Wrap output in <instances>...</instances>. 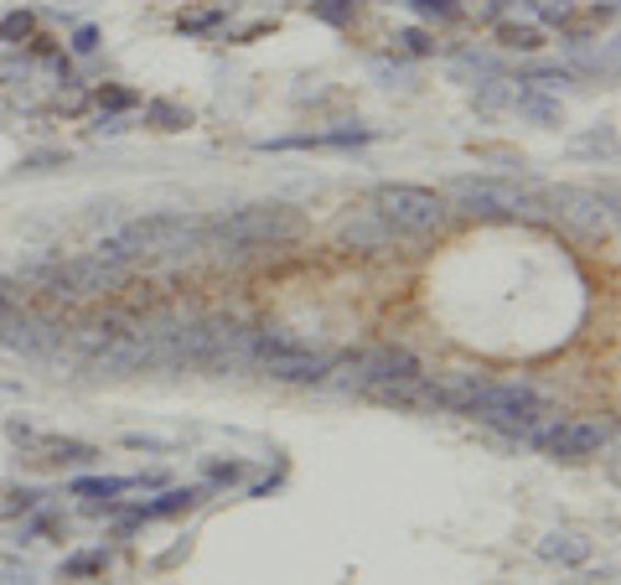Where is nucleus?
Returning a JSON list of instances; mask_svg holds the SVG:
<instances>
[{"mask_svg": "<svg viewBox=\"0 0 621 585\" xmlns=\"http://www.w3.org/2000/svg\"><path fill=\"white\" fill-rule=\"evenodd\" d=\"M425 400L430 404H445V409H461V415H472V420L493 425L503 436H518L523 446L533 440V430L544 420H554V409H549L544 394H533L529 384H503V379H445V384H430L425 389Z\"/></svg>", "mask_w": 621, "mask_h": 585, "instance_id": "f257e3e1", "label": "nucleus"}, {"mask_svg": "<svg viewBox=\"0 0 621 585\" xmlns=\"http://www.w3.org/2000/svg\"><path fill=\"white\" fill-rule=\"evenodd\" d=\"M207 249V218H187V213H146V218L125 223L120 234L99 238L93 255L104 265H135V259H182Z\"/></svg>", "mask_w": 621, "mask_h": 585, "instance_id": "f03ea898", "label": "nucleus"}, {"mask_svg": "<svg viewBox=\"0 0 621 585\" xmlns=\"http://www.w3.org/2000/svg\"><path fill=\"white\" fill-rule=\"evenodd\" d=\"M342 368V384L358 389V394H373L384 404H425V368L415 352L394 348V342H379V348H363V352H348L342 363H331V373Z\"/></svg>", "mask_w": 621, "mask_h": 585, "instance_id": "7ed1b4c3", "label": "nucleus"}, {"mask_svg": "<svg viewBox=\"0 0 621 585\" xmlns=\"http://www.w3.org/2000/svg\"><path fill=\"white\" fill-rule=\"evenodd\" d=\"M301 234H306V223L285 202H255V207L207 218V244H218V249H274V244H295Z\"/></svg>", "mask_w": 621, "mask_h": 585, "instance_id": "20e7f679", "label": "nucleus"}, {"mask_svg": "<svg viewBox=\"0 0 621 585\" xmlns=\"http://www.w3.org/2000/svg\"><path fill=\"white\" fill-rule=\"evenodd\" d=\"M373 213L394 228V234H436L451 202L430 192V187H415V182H384L373 187Z\"/></svg>", "mask_w": 621, "mask_h": 585, "instance_id": "39448f33", "label": "nucleus"}, {"mask_svg": "<svg viewBox=\"0 0 621 585\" xmlns=\"http://www.w3.org/2000/svg\"><path fill=\"white\" fill-rule=\"evenodd\" d=\"M533 202H544L565 228H575V234H585V238H606L617 228V198H611V192H596V187H549V192H539Z\"/></svg>", "mask_w": 621, "mask_h": 585, "instance_id": "423d86ee", "label": "nucleus"}, {"mask_svg": "<svg viewBox=\"0 0 621 585\" xmlns=\"http://www.w3.org/2000/svg\"><path fill=\"white\" fill-rule=\"evenodd\" d=\"M37 280H42V291H53V295H104L125 280V270H120V265H104L99 255H78V259L42 265Z\"/></svg>", "mask_w": 621, "mask_h": 585, "instance_id": "0eeeda50", "label": "nucleus"}, {"mask_svg": "<svg viewBox=\"0 0 621 585\" xmlns=\"http://www.w3.org/2000/svg\"><path fill=\"white\" fill-rule=\"evenodd\" d=\"M529 446H539L544 457H560V461H585L596 457V451H606L611 446V425L606 420H544L539 430H533Z\"/></svg>", "mask_w": 621, "mask_h": 585, "instance_id": "6e6552de", "label": "nucleus"}, {"mask_svg": "<svg viewBox=\"0 0 621 585\" xmlns=\"http://www.w3.org/2000/svg\"><path fill=\"white\" fill-rule=\"evenodd\" d=\"M451 198H456L461 213H472V218H523V213H533L529 192H518L512 182H493V177H461V182L451 187Z\"/></svg>", "mask_w": 621, "mask_h": 585, "instance_id": "1a4fd4ad", "label": "nucleus"}, {"mask_svg": "<svg viewBox=\"0 0 621 585\" xmlns=\"http://www.w3.org/2000/svg\"><path fill=\"white\" fill-rule=\"evenodd\" d=\"M331 363H337V358H327V352L295 348V352H285V358H264V373L280 379V384H321V379H331Z\"/></svg>", "mask_w": 621, "mask_h": 585, "instance_id": "9d476101", "label": "nucleus"}, {"mask_svg": "<svg viewBox=\"0 0 621 585\" xmlns=\"http://www.w3.org/2000/svg\"><path fill=\"white\" fill-rule=\"evenodd\" d=\"M337 244H342V249H358V255H384V249H394V228L368 207V213H352V218L337 228Z\"/></svg>", "mask_w": 621, "mask_h": 585, "instance_id": "9b49d317", "label": "nucleus"}, {"mask_svg": "<svg viewBox=\"0 0 621 585\" xmlns=\"http://www.w3.org/2000/svg\"><path fill=\"white\" fill-rule=\"evenodd\" d=\"M135 487H161V476H78L74 497H89V508L104 513V508H114V497L135 493Z\"/></svg>", "mask_w": 621, "mask_h": 585, "instance_id": "f8f14e48", "label": "nucleus"}, {"mask_svg": "<svg viewBox=\"0 0 621 585\" xmlns=\"http://www.w3.org/2000/svg\"><path fill=\"white\" fill-rule=\"evenodd\" d=\"M202 497H207V482H202V487H171V493H161L156 503H140V508H129L125 529H129V524H156V518H182V513L202 508Z\"/></svg>", "mask_w": 621, "mask_h": 585, "instance_id": "ddd939ff", "label": "nucleus"}, {"mask_svg": "<svg viewBox=\"0 0 621 585\" xmlns=\"http://www.w3.org/2000/svg\"><path fill=\"white\" fill-rule=\"evenodd\" d=\"M32 451H37V461H47V466H89V461H99V446L68 440V436H32Z\"/></svg>", "mask_w": 621, "mask_h": 585, "instance_id": "4468645a", "label": "nucleus"}, {"mask_svg": "<svg viewBox=\"0 0 621 585\" xmlns=\"http://www.w3.org/2000/svg\"><path fill=\"white\" fill-rule=\"evenodd\" d=\"M497 42H503L508 53H539V47H544V32H539L533 21H497Z\"/></svg>", "mask_w": 621, "mask_h": 585, "instance_id": "2eb2a0df", "label": "nucleus"}, {"mask_svg": "<svg viewBox=\"0 0 621 585\" xmlns=\"http://www.w3.org/2000/svg\"><path fill=\"white\" fill-rule=\"evenodd\" d=\"M310 16H321L327 26H352V21L363 16V5L358 0H301Z\"/></svg>", "mask_w": 621, "mask_h": 585, "instance_id": "dca6fc26", "label": "nucleus"}, {"mask_svg": "<svg viewBox=\"0 0 621 585\" xmlns=\"http://www.w3.org/2000/svg\"><path fill=\"white\" fill-rule=\"evenodd\" d=\"M544 554L549 560H565V565H580V560H590V544H585L580 533H549Z\"/></svg>", "mask_w": 621, "mask_h": 585, "instance_id": "f3484780", "label": "nucleus"}, {"mask_svg": "<svg viewBox=\"0 0 621 585\" xmlns=\"http://www.w3.org/2000/svg\"><path fill=\"white\" fill-rule=\"evenodd\" d=\"M110 570V554L104 549H83L74 560H63V581H89V575H104Z\"/></svg>", "mask_w": 621, "mask_h": 585, "instance_id": "a211bd4d", "label": "nucleus"}, {"mask_svg": "<svg viewBox=\"0 0 621 585\" xmlns=\"http://www.w3.org/2000/svg\"><path fill=\"white\" fill-rule=\"evenodd\" d=\"M146 120H150L156 130H187V125H192V114H187L182 104H171V99H150V104H146Z\"/></svg>", "mask_w": 621, "mask_h": 585, "instance_id": "6ab92c4d", "label": "nucleus"}, {"mask_svg": "<svg viewBox=\"0 0 621 585\" xmlns=\"http://www.w3.org/2000/svg\"><path fill=\"white\" fill-rule=\"evenodd\" d=\"M244 461H202V476H207V487H238L244 482Z\"/></svg>", "mask_w": 621, "mask_h": 585, "instance_id": "aec40b11", "label": "nucleus"}, {"mask_svg": "<svg viewBox=\"0 0 621 585\" xmlns=\"http://www.w3.org/2000/svg\"><path fill=\"white\" fill-rule=\"evenodd\" d=\"M404 5H409V11H420L425 21H461V16H466L456 0H404Z\"/></svg>", "mask_w": 621, "mask_h": 585, "instance_id": "412c9836", "label": "nucleus"}, {"mask_svg": "<svg viewBox=\"0 0 621 585\" xmlns=\"http://www.w3.org/2000/svg\"><path fill=\"white\" fill-rule=\"evenodd\" d=\"M37 32V16L32 11H11V16H0V42H26Z\"/></svg>", "mask_w": 621, "mask_h": 585, "instance_id": "4be33fe9", "label": "nucleus"}, {"mask_svg": "<svg viewBox=\"0 0 621 585\" xmlns=\"http://www.w3.org/2000/svg\"><path fill=\"white\" fill-rule=\"evenodd\" d=\"M218 21H228V5H213V11H192V16H182L177 26H182L187 37H202V32H213Z\"/></svg>", "mask_w": 621, "mask_h": 585, "instance_id": "5701e85b", "label": "nucleus"}, {"mask_svg": "<svg viewBox=\"0 0 621 585\" xmlns=\"http://www.w3.org/2000/svg\"><path fill=\"white\" fill-rule=\"evenodd\" d=\"M394 42H399L404 53H415V57H430V53H436V37H430V32H420V26H409V32H399Z\"/></svg>", "mask_w": 621, "mask_h": 585, "instance_id": "b1692460", "label": "nucleus"}, {"mask_svg": "<svg viewBox=\"0 0 621 585\" xmlns=\"http://www.w3.org/2000/svg\"><path fill=\"white\" fill-rule=\"evenodd\" d=\"M135 104H140V99L129 89H120V83H104V89H99V110H135Z\"/></svg>", "mask_w": 621, "mask_h": 585, "instance_id": "393cba45", "label": "nucleus"}, {"mask_svg": "<svg viewBox=\"0 0 621 585\" xmlns=\"http://www.w3.org/2000/svg\"><path fill=\"white\" fill-rule=\"evenodd\" d=\"M0 585H37V575L21 565V560H5V554H0Z\"/></svg>", "mask_w": 621, "mask_h": 585, "instance_id": "a878e982", "label": "nucleus"}, {"mask_svg": "<svg viewBox=\"0 0 621 585\" xmlns=\"http://www.w3.org/2000/svg\"><path fill=\"white\" fill-rule=\"evenodd\" d=\"M533 11H539L544 21H569V16H575V5H569V0H533Z\"/></svg>", "mask_w": 621, "mask_h": 585, "instance_id": "bb28decb", "label": "nucleus"}, {"mask_svg": "<svg viewBox=\"0 0 621 585\" xmlns=\"http://www.w3.org/2000/svg\"><path fill=\"white\" fill-rule=\"evenodd\" d=\"M37 508H42V493H32V487H26V493H11V503H5L11 518H16V513H37Z\"/></svg>", "mask_w": 621, "mask_h": 585, "instance_id": "cd10ccee", "label": "nucleus"}, {"mask_svg": "<svg viewBox=\"0 0 621 585\" xmlns=\"http://www.w3.org/2000/svg\"><path fill=\"white\" fill-rule=\"evenodd\" d=\"M74 53H99V32H93V26H78V37H74Z\"/></svg>", "mask_w": 621, "mask_h": 585, "instance_id": "c85d7f7f", "label": "nucleus"}, {"mask_svg": "<svg viewBox=\"0 0 621 585\" xmlns=\"http://www.w3.org/2000/svg\"><path fill=\"white\" fill-rule=\"evenodd\" d=\"M125 446H135V451H166V440L156 436H125Z\"/></svg>", "mask_w": 621, "mask_h": 585, "instance_id": "c756f323", "label": "nucleus"}]
</instances>
